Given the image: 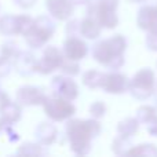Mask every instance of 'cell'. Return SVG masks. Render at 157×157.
<instances>
[{
    "mask_svg": "<svg viewBox=\"0 0 157 157\" xmlns=\"http://www.w3.org/2000/svg\"><path fill=\"white\" fill-rule=\"evenodd\" d=\"M127 47L128 41L125 36L116 33L108 39L95 40L91 46V57L108 71H120L125 63Z\"/></svg>",
    "mask_w": 157,
    "mask_h": 157,
    "instance_id": "cell-2",
    "label": "cell"
},
{
    "mask_svg": "<svg viewBox=\"0 0 157 157\" xmlns=\"http://www.w3.org/2000/svg\"><path fill=\"white\" fill-rule=\"evenodd\" d=\"M7 127H8V124L2 119V117H0V135H2L3 132H6V128Z\"/></svg>",
    "mask_w": 157,
    "mask_h": 157,
    "instance_id": "cell-38",
    "label": "cell"
},
{
    "mask_svg": "<svg viewBox=\"0 0 157 157\" xmlns=\"http://www.w3.org/2000/svg\"><path fill=\"white\" fill-rule=\"evenodd\" d=\"M33 25H35V18L26 14H21L18 15V35L25 37L30 33V30L33 29Z\"/></svg>",
    "mask_w": 157,
    "mask_h": 157,
    "instance_id": "cell-27",
    "label": "cell"
},
{
    "mask_svg": "<svg viewBox=\"0 0 157 157\" xmlns=\"http://www.w3.org/2000/svg\"><path fill=\"white\" fill-rule=\"evenodd\" d=\"M153 97H155V105H156V108H157V92L153 95Z\"/></svg>",
    "mask_w": 157,
    "mask_h": 157,
    "instance_id": "cell-40",
    "label": "cell"
},
{
    "mask_svg": "<svg viewBox=\"0 0 157 157\" xmlns=\"http://www.w3.org/2000/svg\"><path fill=\"white\" fill-rule=\"evenodd\" d=\"M59 72L62 75H66V76H71V77H76L81 73V66L78 61H73V59H68L65 58L59 68Z\"/></svg>",
    "mask_w": 157,
    "mask_h": 157,
    "instance_id": "cell-26",
    "label": "cell"
},
{
    "mask_svg": "<svg viewBox=\"0 0 157 157\" xmlns=\"http://www.w3.org/2000/svg\"><path fill=\"white\" fill-rule=\"evenodd\" d=\"M22 108H24V106H22L21 103H18L17 101H11V102L0 112V117H2L8 125H14L21 120Z\"/></svg>",
    "mask_w": 157,
    "mask_h": 157,
    "instance_id": "cell-18",
    "label": "cell"
},
{
    "mask_svg": "<svg viewBox=\"0 0 157 157\" xmlns=\"http://www.w3.org/2000/svg\"><path fill=\"white\" fill-rule=\"evenodd\" d=\"M128 3H131V4H141V3H144L145 0H127Z\"/></svg>",
    "mask_w": 157,
    "mask_h": 157,
    "instance_id": "cell-39",
    "label": "cell"
},
{
    "mask_svg": "<svg viewBox=\"0 0 157 157\" xmlns=\"http://www.w3.org/2000/svg\"><path fill=\"white\" fill-rule=\"evenodd\" d=\"M10 102H11V98H10V95H8V94H6L4 91H2V92H0V112H2L3 109H4L6 106H7Z\"/></svg>",
    "mask_w": 157,
    "mask_h": 157,
    "instance_id": "cell-36",
    "label": "cell"
},
{
    "mask_svg": "<svg viewBox=\"0 0 157 157\" xmlns=\"http://www.w3.org/2000/svg\"><path fill=\"white\" fill-rule=\"evenodd\" d=\"M128 83L130 78L125 73L120 71H108L105 72L101 90L109 95H123L124 92H128Z\"/></svg>",
    "mask_w": 157,
    "mask_h": 157,
    "instance_id": "cell-10",
    "label": "cell"
},
{
    "mask_svg": "<svg viewBox=\"0 0 157 157\" xmlns=\"http://www.w3.org/2000/svg\"><path fill=\"white\" fill-rule=\"evenodd\" d=\"M43 110L47 119L52 120L54 123H63L69 119L75 117L76 106L73 101L65 99V98L57 97V95H47L43 103Z\"/></svg>",
    "mask_w": 157,
    "mask_h": 157,
    "instance_id": "cell-5",
    "label": "cell"
},
{
    "mask_svg": "<svg viewBox=\"0 0 157 157\" xmlns=\"http://www.w3.org/2000/svg\"><path fill=\"white\" fill-rule=\"evenodd\" d=\"M0 35L7 37L18 35V15L14 14L0 15Z\"/></svg>",
    "mask_w": 157,
    "mask_h": 157,
    "instance_id": "cell-20",
    "label": "cell"
},
{
    "mask_svg": "<svg viewBox=\"0 0 157 157\" xmlns=\"http://www.w3.org/2000/svg\"><path fill=\"white\" fill-rule=\"evenodd\" d=\"M13 2L17 7L22 8V10H29L37 3V0H13Z\"/></svg>",
    "mask_w": 157,
    "mask_h": 157,
    "instance_id": "cell-32",
    "label": "cell"
},
{
    "mask_svg": "<svg viewBox=\"0 0 157 157\" xmlns=\"http://www.w3.org/2000/svg\"><path fill=\"white\" fill-rule=\"evenodd\" d=\"M127 156H146V157H157V146L155 144H139L134 145L130 149Z\"/></svg>",
    "mask_w": 157,
    "mask_h": 157,
    "instance_id": "cell-25",
    "label": "cell"
},
{
    "mask_svg": "<svg viewBox=\"0 0 157 157\" xmlns=\"http://www.w3.org/2000/svg\"><path fill=\"white\" fill-rule=\"evenodd\" d=\"M139 127H141V123L138 121L135 116L131 117H124L121 119L116 125V131L119 135H123V136H128V138H132L136 132L139 131Z\"/></svg>",
    "mask_w": 157,
    "mask_h": 157,
    "instance_id": "cell-17",
    "label": "cell"
},
{
    "mask_svg": "<svg viewBox=\"0 0 157 157\" xmlns=\"http://www.w3.org/2000/svg\"><path fill=\"white\" fill-rule=\"evenodd\" d=\"M86 15L92 17L103 29H114V28H117V25L120 22L119 15H117V10L108 8L106 6L101 4L97 0L87 6Z\"/></svg>",
    "mask_w": 157,
    "mask_h": 157,
    "instance_id": "cell-8",
    "label": "cell"
},
{
    "mask_svg": "<svg viewBox=\"0 0 157 157\" xmlns=\"http://www.w3.org/2000/svg\"><path fill=\"white\" fill-rule=\"evenodd\" d=\"M103 28L92 17L86 15L80 19V36L86 40H98Z\"/></svg>",
    "mask_w": 157,
    "mask_h": 157,
    "instance_id": "cell-16",
    "label": "cell"
},
{
    "mask_svg": "<svg viewBox=\"0 0 157 157\" xmlns=\"http://www.w3.org/2000/svg\"><path fill=\"white\" fill-rule=\"evenodd\" d=\"M47 98V94L41 87L37 86H21L15 92V101L21 103L24 108L30 106H43L44 101Z\"/></svg>",
    "mask_w": 157,
    "mask_h": 157,
    "instance_id": "cell-9",
    "label": "cell"
},
{
    "mask_svg": "<svg viewBox=\"0 0 157 157\" xmlns=\"http://www.w3.org/2000/svg\"><path fill=\"white\" fill-rule=\"evenodd\" d=\"M75 3L72 0H46L47 13L55 21H68L75 13Z\"/></svg>",
    "mask_w": 157,
    "mask_h": 157,
    "instance_id": "cell-14",
    "label": "cell"
},
{
    "mask_svg": "<svg viewBox=\"0 0 157 157\" xmlns=\"http://www.w3.org/2000/svg\"><path fill=\"white\" fill-rule=\"evenodd\" d=\"M157 116V108L156 105H141L135 110V117L141 124L146 125L152 119Z\"/></svg>",
    "mask_w": 157,
    "mask_h": 157,
    "instance_id": "cell-24",
    "label": "cell"
},
{
    "mask_svg": "<svg viewBox=\"0 0 157 157\" xmlns=\"http://www.w3.org/2000/svg\"><path fill=\"white\" fill-rule=\"evenodd\" d=\"M66 36H80V19L71 18L66 22Z\"/></svg>",
    "mask_w": 157,
    "mask_h": 157,
    "instance_id": "cell-29",
    "label": "cell"
},
{
    "mask_svg": "<svg viewBox=\"0 0 157 157\" xmlns=\"http://www.w3.org/2000/svg\"><path fill=\"white\" fill-rule=\"evenodd\" d=\"M63 59H65V55H63L62 48H58L57 46H46L40 58L37 59L36 73L41 76L52 75L54 72L59 71Z\"/></svg>",
    "mask_w": 157,
    "mask_h": 157,
    "instance_id": "cell-6",
    "label": "cell"
},
{
    "mask_svg": "<svg viewBox=\"0 0 157 157\" xmlns=\"http://www.w3.org/2000/svg\"><path fill=\"white\" fill-rule=\"evenodd\" d=\"M50 90H51L52 95L65 98L69 101H76L78 94H80V88L78 84L76 83L75 77L66 76V75H57L51 78L50 81Z\"/></svg>",
    "mask_w": 157,
    "mask_h": 157,
    "instance_id": "cell-7",
    "label": "cell"
},
{
    "mask_svg": "<svg viewBox=\"0 0 157 157\" xmlns=\"http://www.w3.org/2000/svg\"><path fill=\"white\" fill-rule=\"evenodd\" d=\"M101 4L106 6L108 8H112V10H117L119 8V4H120V0H97Z\"/></svg>",
    "mask_w": 157,
    "mask_h": 157,
    "instance_id": "cell-35",
    "label": "cell"
},
{
    "mask_svg": "<svg viewBox=\"0 0 157 157\" xmlns=\"http://www.w3.org/2000/svg\"><path fill=\"white\" fill-rule=\"evenodd\" d=\"M103 77H105V72L98 71V69H90L81 75V83L90 90L102 88Z\"/></svg>",
    "mask_w": 157,
    "mask_h": 157,
    "instance_id": "cell-19",
    "label": "cell"
},
{
    "mask_svg": "<svg viewBox=\"0 0 157 157\" xmlns=\"http://www.w3.org/2000/svg\"><path fill=\"white\" fill-rule=\"evenodd\" d=\"M156 92H157V86H156Z\"/></svg>",
    "mask_w": 157,
    "mask_h": 157,
    "instance_id": "cell-42",
    "label": "cell"
},
{
    "mask_svg": "<svg viewBox=\"0 0 157 157\" xmlns=\"http://www.w3.org/2000/svg\"><path fill=\"white\" fill-rule=\"evenodd\" d=\"M156 66H157V62H156Z\"/></svg>",
    "mask_w": 157,
    "mask_h": 157,
    "instance_id": "cell-43",
    "label": "cell"
},
{
    "mask_svg": "<svg viewBox=\"0 0 157 157\" xmlns=\"http://www.w3.org/2000/svg\"><path fill=\"white\" fill-rule=\"evenodd\" d=\"M145 46H146V48L149 51L157 52V33H146Z\"/></svg>",
    "mask_w": 157,
    "mask_h": 157,
    "instance_id": "cell-31",
    "label": "cell"
},
{
    "mask_svg": "<svg viewBox=\"0 0 157 157\" xmlns=\"http://www.w3.org/2000/svg\"><path fill=\"white\" fill-rule=\"evenodd\" d=\"M72 2L75 3V6H88L95 0H72Z\"/></svg>",
    "mask_w": 157,
    "mask_h": 157,
    "instance_id": "cell-37",
    "label": "cell"
},
{
    "mask_svg": "<svg viewBox=\"0 0 157 157\" xmlns=\"http://www.w3.org/2000/svg\"><path fill=\"white\" fill-rule=\"evenodd\" d=\"M106 112H108V106H106V103L103 101H94L88 108L90 116L97 120L103 119L106 116Z\"/></svg>",
    "mask_w": 157,
    "mask_h": 157,
    "instance_id": "cell-28",
    "label": "cell"
},
{
    "mask_svg": "<svg viewBox=\"0 0 157 157\" xmlns=\"http://www.w3.org/2000/svg\"><path fill=\"white\" fill-rule=\"evenodd\" d=\"M62 51L65 58L80 62L88 55L90 47L86 39L81 36H68L62 43Z\"/></svg>",
    "mask_w": 157,
    "mask_h": 157,
    "instance_id": "cell-11",
    "label": "cell"
},
{
    "mask_svg": "<svg viewBox=\"0 0 157 157\" xmlns=\"http://www.w3.org/2000/svg\"><path fill=\"white\" fill-rule=\"evenodd\" d=\"M39 58L30 50H21L18 57L14 59V71L21 76H32L36 73Z\"/></svg>",
    "mask_w": 157,
    "mask_h": 157,
    "instance_id": "cell-15",
    "label": "cell"
},
{
    "mask_svg": "<svg viewBox=\"0 0 157 157\" xmlns=\"http://www.w3.org/2000/svg\"><path fill=\"white\" fill-rule=\"evenodd\" d=\"M35 139L41 144L43 146H51L55 142H58L59 138V131H58L57 125L54 124L52 120H46V121H40L35 128Z\"/></svg>",
    "mask_w": 157,
    "mask_h": 157,
    "instance_id": "cell-13",
    "label": "cell"
},
{
    "mask_svg": "<svg viewBox=\"0 0 157 157\" xmlns=\"http://www.w3.org/2000/svg\"><path fill=\"white\" fill-rule=\"evenodd\" d=\"M6 134H7V136L10 138V142L19 141V134L14 130V125H8V127L6 128Z\"/></svg>",
    "mask_w": 157,
    "mask_h": 157,
    "instance_id": "cell-34",
    "label": "cell"
},
{
    "mask_svg": "<svg viewBox=\"0 0 157 157\" xmlns=\"http://www.w3.org/2000/svg\"><path fill=\"white\" fill-rule=\"evenodd\" d=\"M3 91V90H2V86H0V92H2Z\"/></svg>",
    "mask_w": 157,
    "mask_h": 157,
    "instance_id": "cell-41",
    "label": "cell"
},
{
    "mask_svg": "<svg viewBox=\"0 0 157 157\" xmlns=\"http://www.w3.org/2000/svg\"><path fill=\"white\" fill-rule=\"evenodd\" d=\"M15 153L22 156H43V155H47V146H43L37 141L24 142V144H21L18 146Z\"/></svg>",
    "mask_w": 157,
    "mask_h": 157,
    "instance_id": "cell-21",
    "label": "cell"
},
{
    "mask_svg": "<svg viewBox=\"0 0 157 157\" xmlns=\"http://www.w3.org/2000/svg\"><path fill=\"white\" fill-rule=\"evenodd\" d=\"M145 127H146V131H147V134H149V135L157 138V116L155 117V119L150 120V121L147 123Z\"/></svg>",
    "mask_w": 157,
    "mask_h": 157,
    "instance_id": "cell-33",
    "label": "cell"
},
{
    "mask_svg": "<svg viewBox=\"0 0 157 157\" xmlns=\"http://www.w3.org/2000/svg\"><path fill=\"white\" fill-rule=\"evenodd\" d=\"M136 25L145 33H157V3L144 4L136 13Z\"/></svg>",
    "mask_w": 157,
    "mask_h": 157,
    "instance_id": "cell-12",
    "label": "cell"
},
{
    "mask_svg": "<svg viewBox=\"0 0 157 157\" xmlns=\"http://www.w3.org/2000/svg\"><path fill=\"white\" fill-rule=\"evenodd\" d=\"M55 19L51 15H39L35 18V25L33 29L28 36H25V43L29 48L39 50L41 47H46V44L54 37L57 25Z\"/></svg>",
    "mask_w": 157,
    "mask_h": 157,
    "instance_id": "cell-4",
    "label": "cell"
},
{
    "mask_svg": "<svg viewBox=\"0 0 157 157\" xmlns=\"http://www.w3.org/2000/svg\"><path fill=\"white\" fill-rule=\"evenodd\" d=\"M13 69H14V63L11 61L0 57V78L7 77L13 72Z\"/></svg>",
    "mask_w": 157,
    "mask_h": 157,
    "instance_id": "cell-30",
    "label": "cell"
},
{
    "mask_svg": "<svg viewBox=\"0 0 157 157\" xmlns=\"http://www.w3.org/2000/svg\"><path fill=\"white\" fill-rule=\"evenodd\" d=\"M102 124L94 119H76L72 117L65 121V141L71 150L77 156H86L91 152L92 141L101 135Z\"/></svg>",
    "mask_w": 157,
    "mask_h": 157,
    "instance_id": "cell-1",
    "label": "cell"
},
{
    "mask_svg": "<svg viewBox=\"0 0 157 157\" xmlns=\"http://www.w3.org/2000/svg\"><path fill=\"white\" fill-rule=\"evenodd\" d=\"M19 52H21V48H19V44L15 40H6L0 46V57L6 58L11 62H14V59L18 57Z\"/></svg>",
    "mask_w": 157,
    "mask_h": 157,
    "instance_id": "cell-23",
    "label": "cell"
},
{
    "mask_svg": "<svg viewBox=\"0 0 157 157\" xmlns=\"http://www.w3.org/2000/svg\"><path fill=\"white\" fill-rule=\"evenodd\" d=\"M132 146L134 145H132V142H131V138L119 135V134H117V136L112 141V152L116 156H127Z\"/></svg>",
    "mask_w": 157,
    "mask_h": 157,
    "instance_id": "cell-22",
    "label": "cell"
},
{
    "mask_svg": "<svg viewBox=\"0 0 157 157\" xmlns=\"http://www.w3.org/2000/svg\"><path fill=\"white\" fill-rule=\"evenodd\" d=\"M157 77L153 69L141 68L134 73L128 83V92L138 101H146L156 94Z\"/></svg>",
    "mask_w": 157,
    "mask_h": 157,
    "instance_id": "cell-3",
    "label": "cell"
}]
</instances>
